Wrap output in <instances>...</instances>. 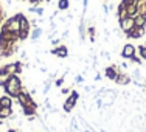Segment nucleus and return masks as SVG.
Segmentation results:
<instances>
[{"label":"nucleus","instance_id":"obj_1","mask_svg":"<svg viewBox=\"0 0 146 132\" xmlns=\"http://www.w3.org/2000/svg\"><path fill=\"white\" fill-rule=\"evenodd\" d=\"M3 92H5V95L11 96L13 99H16L17 96H19V93L23 90V86H22V79H20L19 75H11L8 78V81H6V84L3 86Z\"/></svg>","mask_w":146,"mask_h":132},{"label":"nucleus","instance_id":"obj_2","mask_svg":"<svg viewBox=\"0 0 146 132\" xmlns=\"http://www.w3.org/2000/svg\"><path fill=\"white\" fill-rule=\"evenodd\" d=\"M2 30L5 31H9V33H14V34H19L20 31V20H19V14L9 17V19H6L5 25L2 27Z\"/></svg>","mask_w":146,"mask_h":132},{"label":"nucleus","instance_id":"obj_3","mask_svg":"<svg viewBox=\"0 0 146 132\" xmlns=\"http://www.w3.org/2000/svg\"><path fill=\"white\" fill-rule=\"evenodd\" d=\"M79 99V93L76 92V90H72V93L68 95V98L65 99V103L62 104V109H64L65 113H70L73 110V107L76 106V103H78Z\"/></svg>","mask_w":146,"mask_h":132},{"label":"nucleus","instance_id":"obj_4","mask_svg":"<svg viewBox=\"0 0 146 132\" xmlns=\"http://www.w3.org/2000/svg\"><path fill=\"white\" fill-rule=\"evenodd\" d=\"M118 22H120V30L123 31L124 34H127L131 30H134V27H135L134 17H126V19H121V20H118Z\"/></svg>","mask_w":146,"mask_h":132},{"label":"nucleus","instance_id":"obj_5","mask_svg":"<svg viewBox=\"0 0 146 132\" xmlns=\"http://www.w3.org/2000/svg\"><path fill=\"white\" fill-rule=\"evenodd\" d=\"M3 67H5V70L8 72L9 75H20V73H22V70H23V65H22V62H20V61L11 62V64H5Z\"/></svg>","mask_w":146,"mask_h":132},{"label":"nucleus","instance_id":"obj_6","mask_svg":"<svg viewBox=\"0 0 146 132\" xmlns=\"http://www.w3.org/2000/svg\"><path fill=\"white\" fill-rule=\"evenodd\" d=\"M135 47L132 44H124L123 45V48H121V58L123 59H131L132 56H135Z\"/></svg>","mask_w":146,"mask_h":132},{"label":"nucleus","instance_id":"obj_7","mask_svg":"<svg viewBox=\"0 0 146 132\" xmlns=\"http://www.w3.org/2000/svg\"><path fill=\"white\" fill-rule=\"evenodd\" d=\"M145 33H146V27H134V30H131L126 36L129 39H140V37L145 36Z\"/></svg>","mask_w":146,"mask_h":132},{"label":"nucleus","instance_id":"obj_8","mask_svg":"<svg viewBox=\"0 0 146 132\" xmlns=\"http://www.w3.org/2000/svg\"><path fill=\"white\" fill-rule=\"evenodd\" d=\"M118 68L117 65H109V67H106V70H104V75H106L107 79H110V81H115L117 76H118Z\"/></svg>","mask_w":146,"mask_h":132},{"label":"nucleus","instance_id":"obj_9","mask_svg":"<svg viewBox=\"0 0 146 132\" xmlns=\"http://www.w3.org/2000/svg\"><path fill=\"white\" fill-rule=\"evenodd\" d=\"M50 53L54 54V56H58V58H67L68 56V50H67V47H65V45H59V47L53 48Z\"/></svg>","mask_w":146,"mask_h":132},{"label":"nucleus","instance_id":"obj_10","mask_svg":"<svg viewBox=\"0 0 146 132\" xmlns=\"http://www.w3.org/2000/svg\"><path fill=\"white\" fill-rule=\"evenodd\" d=\"M113 82H117L118 86H126V84H131L132 79L129 78V75H126V73H118L117 79Z\"/></svg>","mask_w":146,"mask_h":132},{"label":"nucleus","instance_id":"obj_11","mask_svg":"<svg viewBox=\"0 0 146 132\" xmlns=\"http://www.w3.org/2000/svg\"><path fill=\"white\" fill-rule=\"evenodd\" d=\"M13 103H14V99L11 96H8V95L0 96V107H13Z\"/></svg>","mask_w":146,"mask_h":132},{"label":"nucleus","instance_id":"obj_12","mask_svg":"<svg viewBox=\"0 0 146 132\" xmlns=\"http://www.w3.org/2000/svg\"><path fill=\"white\" fill-rule=\"evenodd\" d=\"M13 115V107H0V120H8Z\"/></svg>","mask_w":146,"mask_h":132},{"label":"nucleus","instance_id":"obj_13","mask_svg":"<svg viewBox=\"0 0 146 132\" xmlns=\"http://www.w3.org/2000/svg\"><path fill=\"white\" fill-rule=\"evenodd\" d=\"M9 76L11 75L5 70V67H0V87H3V86L6 84V81H8Z\"/></svg>","mask_w":146,"mask_h":132},{"label":"nucleus","instance_id":"obj_14","mask_svg":"<svg viewBox=\"0 0 146 132\" xmlns=\"http://www.w3.org/2000/svg\"><path fill=\"white\" fill-rule=\"evenodd\" d=\"M36 109H37V106H25V107H22V112H23V115L31 117V115H36Z\"/></svg>","mask_w":146,"mask_h":132},{"label":"nucleus","instance_id":"obj_15","mask_svg":"<svg viewBox=\"0 0 146 132\" xmlns=\"http://www.w3.org/2000/svg\"><path fill=\"white\" fill-rule=\"evenodd\" d=\"M137 11L138 14L146 16V0H137Z\"/></svg>","mask_w":146,"mask_h":132},{"label":"nucleus","instance_id":"obj_16","mask_svg":"<svg viewBox=\"0 0 146 132\" xmlns=\"http://www.w3.org/2000/svg\"><path fill=\"white\" fill-rule=\"evenodd\" d=\"M68 6H70V0H59L58 2L59 11H65V9H68Z\"/></svg>","mask_w":146,"mask_h":132},{"label":"nucleus","instance_id":"obj_17","mask_svg":"<svg viewBox=\"0 0 146 132\" xmlns=\"http://www.w3.org/2000/svg\"><path fill=\"white\" fill-rule=\"evenodd\" d=\"M135 27H146V16L138 14L135 17Z\"/></svg>","mask_w":146,"mask_h":132},{"label":"nucleus","instance_id":"obj_18","mask_svg":"<svg viewBox=\"0 0 146 132\" xmlns=\"http://www.w3.org/2000/svg\"><path fill=\"white\" fill-rule=\"evenodd\" d=\"M40 36H42V28L36 27V28L33 30V33H31V39H33V40H37Z\"/></svg>","mask_w":146,"mask_h":132},{"label":"nucleus","instance_id":"obj_19","mask_svg":"<svg viewBox=\"0 0 146 132\" xmlns=\"http://www.w3.org/2000/svg\"><path fill=\"white\" fill-rule=\"evenodd\" d=\"M138 53H140V58L146 61V44H145V45H140V47H138Z\"/></svg>","mask_w":146,"mask_h":132},{"label":"nucleus","instance_id":"obj_20","mask_svg":"<svg viewBox=\"0 0 146 132\" xmlns=\"http://www.w3.org/2000/svg\"><path fill=\"white\" fill-rule=\"evenodd\" d=\"M131 61H132V62H135V64H138V65H141V58H138L137 54H135V56H132V58H131Z\"/></svg>","mask_w":146,"mask_h":132},{"label":"nucleus","instance_id":"obj_21","mask_svg":"<svg viewBox=\"0 0 146 132\" xmlns=\"http://www.w3.org/2000/svg\"><path fill=\"white\" fill-rule=\"evenodd\" d=\"M61 93H62V95H70V93H72V89L64 87V89H61Z\"/></svg>","mask_w":146,"mask_h":132},{"label":"nucleus","instance_id":"obj_22","mask_svg":"<svg viewBox=\"0 0 146 132\" xmlns=\"http://www.w3.org/2000/svg\"><path fill=\"white\" fill-rule=\"evenodd\" d=\"M54 84H56V86H58V87H61V86H62V84H64V78H62V76H61V78H58V79H56V81H54Z\"/></svg>","mask_w":146,"mask_h":132},{"label":"nucleus","instance_id":"obj_23","mask_svg":"<svg viewBox=\"0 0 146 132\" xmlns=\"http://www.w3.org/2000/svg\"><path fill=\"white\" fill-rule=\"evenodd\" d=\"M75 82H76V84H81V82H84V78H82L81 75H78V76L75 78Z\"/></svg>","mask_w":146,"mask_h":132},{"label":"nucleus","instance_id":"obj_24","mask_svg":"<svg viewBox=\"0 0 146 132\" xmlns=\"http://www.w3.org/2000/svg\"><path fill=\"white\" fill-rule=\"evenodd\" d=\"M82 5H84V13L87 9V5H89V0H82Z\"/></svg>","mask_w":146,"mask_h":132},{"label":"nucleus","instance_id":"obj_25","mask_svg":"<svg viewBox=\"0 0 146 132\" xmlns=\"http://www.w3.org/2000/svg\"><path fill=\"white\" fill-rule=\"evenodd\" d=\"M59 42H61V39H51V44L53 45H58Z\"/></svg>","mask_w":146,"mask_h":132},{"label":"nucleus","instance_id":"obj_26","mask_svg":"<svg viewBox=\"0 0 146 132\" xmlns=\"http://www.w3.org/2000/svg\"><path fill=\"white\" fill-rule=\"evenodd\" d=\"M93 79H95V81H100V79H101V75H100V73H95V78H93Z\"/></svg>","mask_w":146,"mask_h":132},{"label":"nucleus","instance_id":"obj_27","mask_svg":"<svg viewBox=\"0 0 146 132\" xmlns=\"http://www.w3.org/2000/svg\"><path fill=\"white\" fill-rule=\"evenodd\" d=\"M127 67H129V65H127V62H121V68H124V70H126Z\"/></svg>","mask_w":146,"mask_h":132},{"label":"nucleus","instance_id":"obj_28","mask_svg":"<svg viewBox=\"0 0 146 132\" xmlns=\"http://www.w3.org/2000/svg\"><path fill=\"white\" fill-rule=\"evenodd\" d=\"M6 132H17V131H16V129H13V127H11V129H8Z\"/></svg>","mask_w":146,"mask_h":132},{"label":"nucleus","instance_id":"obj_29","mask_svg":"<svg viewBox=\"0 0 146 132\" xmlns=\"http://www.w3.org/2000/svg\"><path fill=\"white\" fill-rule=\"evenodd\" d=\"M2 123H3V121H2V120H0V124H2Z\"/></svg>","mask_w":146,"mask_h":132},{"label":"nucleus","instance_id":"obj_30","mask_svg":"<svg viewBox=\"0 0 146 132\" xmlns=\"http://www.w3.org/2000/svg\"><path fill=\"white\" fill-rule=\"evenodd\" d=\"M0 13H2V8H0Z\"/></svg>","mask_w":146,"mask_h":132},{"label":"nucleus","instance_id":"obj_31","mask_svg":"<svg viewBox=\"0 0 146 132\" xmlns=\"http://www.w3.org/2000/svg\"><path fill=\"white\" fill-rule=\"evenodd\" d=\"M145 92H146V87H145Z\"/></svg>","mask_w":146,"mask_h":132},{"label":"nucleus","instance_id":"obj_32","mask_svg":"<svg viewBox=\"0 0 146 132\" xmlns=\"http://www.w3.org/2000/svg\"><path fill=\"white\" fill-rule=\"evenodd\" d=\"M104 2H107V0H104Z\"/></svg>","mask_w":146,"mask_h":132}]
</instances>
